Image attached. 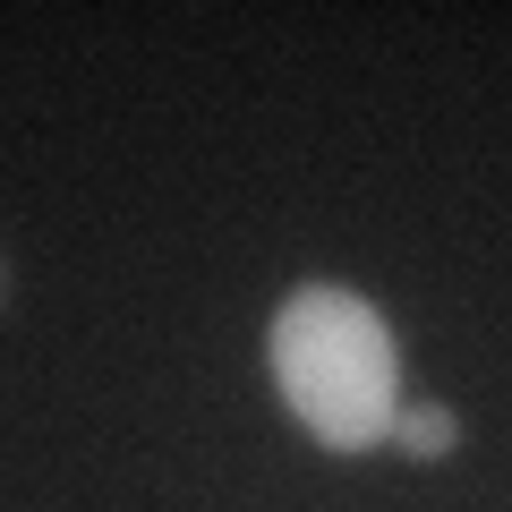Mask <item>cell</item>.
Wrapping results in <instances>:
<instances>
[{"label":"cell","instance_id":"cell-1","mask_svg":"<svg viewBox=\"0 0 512 512\" xmlns=\"http://www.w3.org/2000/svg\"><path fill=\"white\" fill-rule=\"evenodd\" d=\"M265 376L291 427L333 461H359L393 444L402 419V333L350 282H299L265 316Z\"/></svg>","mask_w":512,"mask_h":512},{"label":"cell","instance_id":"cell-2","mask_svg":"<svg viewBox=\"0 0 512 512\" xmlns=\"http://www.w3.org/2000/svg\"><path fill=\"white\" fill-rule=\"evenodd\" d=\"M393 453L402 461H444L461 453V419L444 402H402V419H393Z\"/></svg>","mask_w":512,"mask_h":512}]
</instances>
